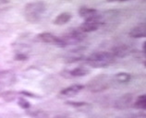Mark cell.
<instances>
[{"instance_id": "1", "label": "cell", "mask_w": 146, "mask_h": 118, "mask_svg": "<svg viewBox=\"0 0 146 118\" xmlns=\"http://www.w3.org/2000/svg\"><path fill=\"white\" fill-rule=\"evenodd\" d=\"M45 10H46V5L44 2H30L26 4L24 7L23 15L26 21H28L29 23L35 24L42 20Z\"/></svg>"}, {"instance_id": "2", "label": "cell", "mask_w": 146, "mask_h": 118, "mask_svg": "<svg viewBox=\"0 0 146 118\" xmlns=\"http://www.w3.org/2000/svg\"><path fill=\"white\" fill-rule=\"evenodd\" d=\"M114 55L109 52H96L85 58V63L94 68H104L115 62Z\"/></svg>"}, {"instance_id": "3", "label": "cell", "mask_w": 146, "mask_h": 118, "mask_svg": "<svg viewBox=\"0 0 146 118\" xmlns=\"http://www.w3.org/2000/svg\"><path fill=\"white\" fill-rule=\"evenodd\" d=\"M111 86V78L106 74H100L94 77L87 83L86 88L91 92H102L108 90Z\"/></svg>"}, {"instance_id": "4", "label": "cell", "mask_w": 146, "mask_h": 118, "mask_svg": "<svg viewBox=\"0 0 146 118\" xmlns=\"http://www.w3.org/2000/svg\"><path fill=\"white\" fill-rule=\"evenodd\" d=\"M103 25L102 23V18L101 16H94L93 18H87L85 20V21L80 26V30L83 33H86V32H93L97 30L101 26Z\"/></svg>"}, {"instance_id": "5", "label": "cell", "mask_w": 146, "mask_h": 118, "mask_svg": "<svg viewBox=\"0 0 146 118\" xmlns=\"http://www.w3.org/2000/svg\"><path fill=\"white\" fill-rule=\"evenodd\" d=\"M90 73V70L85 67H75L72 70H63L60 73V75L63 78L67 79H71L75 78H80V77H84Z\"/></svg>"}, {"instance_id": "6", "label": "cell", "mask_w": 146, "mask_h": 118, "mask_svg": "<svg viewBox=\"0 0 146 118\" xmlns=\"http://www.w3.org/2000/svg\"><path fill=\"white\" fill-rule=\"evenodd\" d=\"M134 100V95L132 93H125L120 96L115 102L114 108L117 110H126L130 107Z\"/></svg>"}, {"instance_id": "7", "label": "cell", "mask_w": 146, "mask_h": 118, "mask_svg": "<svg viewBox=\"0 0 146 118\" xmlns=\"http://www.w3.org/2000/svg\"><path fill=\"white\" fill-rule=\"evenodd\" d=\"M84 33L80 32V30H73L70 32H68L66 35L61 37L63 41L68 45V44H77L84 40Z\"/></svg>"}, {"instance_id": "8", "label": "cell", "mask_w": 146, "mask_h": 118, "mask_svg": "<svg viewBox=\"0 0 146 118\" xmlns=\"http://www.w3.org/2000/svg\"><path fill=\"white\" fill-rule=\"evenodd\" d=\"M132 53L131 48L127 44H119L116 45L112 48V54L114 55V57H118V58H124L127 57L128 55H129Z\"/></svg>"}, {"instance_id": "9", "label": "cell", "mask_w": 146, "mask_h": 118, "mask_svg": "<svg viewBox=\"0 0 146 118\" xmlns=\"http://www.w3.org/2000/svg\"><path fill=\"white\" fill-rule=\"evenodd\" d=\"M84 48H78L68 53L67 56L65 57L67 63H75L84 59Z\"/></svg>"}, {"instance_id": "10", "label": "cell", "mask_w": 146, "mask_h": 118, "mask_svg": "<svg viewBox=\"0 0 146 118\" xmlns=\"http://www.w3.org/2000/svg\"><path fill=\"white\" fill-rule=\"evenodd\" d=\"M83 89H84L83 85L74 84V85H71L70 87H67V88L61 90L59 95L62 97H73L78 94L79 92H80Z\"/></svg>"}, {"instance_id": "11", "label": "cell", "mask_w": 146, "mask_h": 118, "mask_svg": "<svg viewBox=\"0 0 146 118\" xmlns=\"http://www.w3.org/2000/svg\"><path fill=\"white\" fill-rule=\"evenodd\" d=\"M129 35L131 38H144L146 36V26L144 23H141L140 25L135 26L129 30Z\"/></svg>"}, {"instance_id": "12", "label": "cell", "mask_w": 146, "mask_h": 118, "mask_svg": "<svg viewBox=\"0 0 146 118\" xmlns=\"http://www.w3.org/2000/svg\"><path fill=\"white\" fill-rule=\"evenodd\" d=\"M36 41L38 42H41V43H44V44H56L57 37L53 35L52 33L50 32H42L39 33L36 35Z\"/></svg>"}, {"instance_id": "13", "label": "cell", "mask_w": 146, "mask_h": 118, "mask_svg": "<svg viewBox=\"0 0 146 118\" xmlns=\"http://www.w3.org/2000/svg\"><path fill=\"white\" fill-rule=\"evenodd\" d=\"M79 15L80 17L84 18L85 20L90 18H93L94 16H97L98 15V11L93 9V7H82L79 9Z\"/></svg>"}, {"instance_id": "14", "label": "cell", "mask_w": 146, "mask_h": 118, "mask_svg": "<svg viewBox=\"0 0 146 118\" xmlns=\"http://www.w3.org/2000/svg\"><path fill=\"white\" fill-rule=\"evenodd\" d=\"M71 14L70 12H63L57 15L56 18L53 20V23L55 25L60 26V25H65L68 23V21L71 20Z\"/></svg>"}, {"instance_id": "15", "label": "cell", "mask_w": 146, "mask_h": 118, "mask_svg": "<svg viewBox=\"0 0 146 118\" xmlns=\"http://www.w3.org/2000/svg\"><path fill=\"white\" fill-rule=\"evenodd\" d=\"M113 79L117 83H120V84H127L131 79V75L126 73V72H119V73L115 74Z\"/></svg>"}, {"instance_id": "16", "label": "cell", "mask_w": 146, "mask_h": 118, "mask_svg": "<svg viewBox=\"0 0 146 118\" xmlns=\"http://www.w3.org/2000/svg\"><path fill=\"white\" fill-rule=\"evenodd\" d=\"M133 107L138 110H145L146 108V95H140L136 97L135 102L133 103Z\"/></svg>"}, {"instance_id": "17", "label": "cell", "mask_w": 146, "mask_h": 118, "mask_svg": "<svg viewBox=\"0 0 146 118\" xmlns=\"http://www.w3.org/2000/svg\"><path fill=\"white\" fill-rule=\"evenodd\" d=\"M17 95H18V93L16 92V91H14V90H5L1 94V96H0V97H1L3 100L5 102H11L15 101L18 98Z\"/></svg>"}, {"instance_id": "18", "label": "cell", "mask_w": 146, "mask_h": 118, "mask_svg": "<svg viewBox=\"0 0 146 118\" xmlns=\"http://www.w3.org/2000/svg\"><path fill=\"white\" fill-rule=\"evenodd\" d=\"M28 115L33 118H49V115L46 112L43 110H34V111L28 112Z\"/></svg>"}, {"instance_id": "19", "label": "cell", "mask_w": 146, "mask_h": 118, "mask_svg": "<svg viewBox=\"0 0 146 118\" xmlns=\"http://www.w3.org/2000/svg\"><path fill=\"white\" fill-rule=\"evenodd\" d=\"M17 100H18V105L20 106L21 108L24 109V110L30 109L31 106H32L30 103V102L27 101L24 97H18Z\"/></svg>"}, {"instance_id": "20", "label": "cell", "mask_w": 146, "mask_h": 118, "mask_svg": "<svg viewBox=\"0 0 146 118\" xmlns=\"http://www.w3.org/2000/svg\"><path fill=\"white\" fill-rule=\"evenodd\" d=\"M66 104L72 106L74 108H83L85 106H90L89 103L87 102H71V101H68L66 102Z\"/></svg>"}, {"instance_id": "21", "label": "cell", "mask_w": 146, "mask_h": 118, "mask_svg": "<svg viewBox=\"0 0 146 118\" xmlns=\"http://www.w3.org/2000/svg\"><path fill=\"white\" fill-rule=\"evenodd\" d=\"M14 59L18 61H25L28 59V55H26L23 53H18V54L15 55Z\"/></svg>"}, {"instance_id": "22", "label": "cell", "mask_w": 146, "mask_h": 118, "mask_svg": "<svg viewBox=\"0 0 146 118\" xmlns=\"http://www.w3.org/2000/svg\"><path fill=\"white\" fill-rule=\"evenodd\" d=\"M21 95H23L24 97H31V98H38V96L36 94L32 93V92H29V91H26V90H21L20 92Z\"/></svg>"}, {"instance_id": "23", "label": "cell", "mask_w": 146, "mask_h": 118, "mask_svg": "<svg viewBox=\"0 0 146 118\" xmlns=\"http://www.w3.org/2000/svg\"><path fill=\"white\" fill-rule=\"evenodd\" d=\"M4 89H5V84L0 81V96H1V94L4 92V91H5V90H4Z\"/></svg>"}, {"instance_id": "24", "label": "cell", "mask_w": 146, "mask_h": 118, "mask_svg": "<svg viewBox=\"0 0 146 118\" xmlns=\"http://www.w3.org/2000/svg\"><path fill=\"white\" fill-rule=\"evenodd\" d=\"M131 118H145V115L143 113H140V115H133Z\"/></svg>"}, {"instance_id": "25", "label": "cell", "mask_w": 146, "mask_h": 118, "mask_svg": "<svg viewBox=\"0 0 146 118\" xmlns=\"http://www.w3.org/2000/svg\"><path fill=\"white\" fill-rule=\"evenodd\" d=\"M55 118H70V117H68V116L64 115H56Z\"/></svg>"}, {"instance_id": "26", "label": "cell", "mask_w": 146, "mask_h": 118, "mask_svg": "<svg viewBox=\"0 0 146 118\" xmlns=\"http://www.w3.org/2000/svg\"><path fill=\"white\" fill-rule=\"evenodd\" d=\"M145 44H146V42L144 41L143 42V54H145V53H146V50H145Z\"/></svg>"}]
</instances>
